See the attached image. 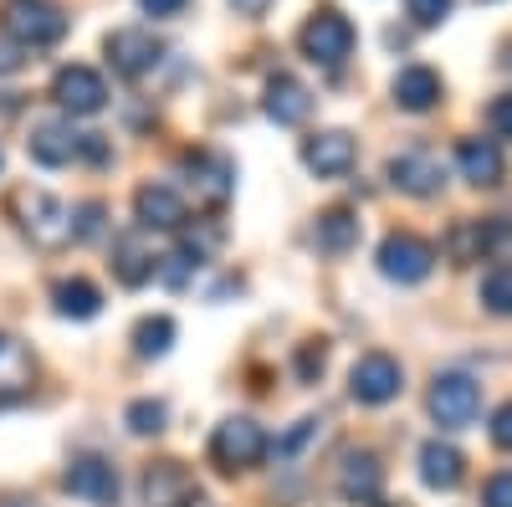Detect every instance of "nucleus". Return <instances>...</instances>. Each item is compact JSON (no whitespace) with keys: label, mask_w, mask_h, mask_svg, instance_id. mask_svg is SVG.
I'll return each mask as SVG.
<instances>
[{"label":"nucleus","mask_w":512,"mask_h":507,"mask_svg":"<svg viewBox=\"0 0 512 507\" xmlns=\"http://www.w3.org/2000/svg\"><path fill=\"white\" fill-rule=\"evenodd\" d=\"M11 216L21 221L31 246H41V251H62L72 241V210L47 190H31V185L11 190Z\"/></svg>","instance_id":"nucleus-1"},{"label":"nucleus","mask_w":512,"mask_h":507,"mask_svg":"<svg viewBox=\"0 0 512 507\" xmlns=\"http://www.w3.org/2000/svg\"><path fill=\"white\" fill-rule=\"evenodd\" d=\"M297 47H303V57L323 72H338L349 57H354V21L338 11V6H318L303 31H297Z\"/></svg>","instance_id":"nucleus-2"},{"label":"nucleus","mask_w":512,"mask_h":507,"mask_svg":"<svg viewBox=\"0 0 512 507\" xmlns=\"http://www.w3.org/2000/svg\"><path fill=\"white\" fill-rule=\"evenodd\" d=\"M262 456H267V436H262V426H256V420H246V415L221 420L216 436H210V461H216L226 477L262 467Z\"/></svg>","instance_id":"nucleus-3"},{"label":"nucleus","mask_w":512,"mask_h":507,"mask_svg":"<svg viewBox=\"0 0 512 507\" xmlns=\"http://www.w3.org/2000/svg\"><path fill=\"white\" fill-rule=\"evenodd\" d=\"M180 175H185V190L195 195V205H205V210H221L231 200V190H236V169L216 149H185L180 154Z\"/></svg>","instance_id":"nucleus-4"},{"label":"nucleus","mask_w":512,"mask_h":507,"mask_svg":"<svg viewBox=\"0 0 512 507\" xmlns=\"http://www.w3.org/2000/svg\"><path fill=\"white\" fill-rule=\"evenodd\" d=\"M431 267H436V246L425 241V236H415V231H390V236L379 241V272L390 277V282H400V287L425 282V277H431Z\"/></svg>","instance_id":"nucleus-5"},{"label":"nucleus","mask_w":512,"mask_h":507,"mask_svg":"<svg viewBox=\"0 0 512 507\" xmlns=\"http://www.w3.org/2000/svg\"><path fill=\"white\" fill-rule=\"evenodd\" d=\"M6 36H16L26 52H41V47H57L67 36V16L47 0H11L6 6Z\"/></svg>","instance_id":"nucleus-6"},{"label":"nucleus","mask_w":512,"mask_h":507,"mask_svg":"<svg viewBox=\"0 0 512 507\" xmlns=\"http://www.w3.org/2000/svg\"><path fill=\"white\" fill-rule=\"evenodd\" d=\"M62 487L77 497V502H88V507H118V467L108 456H72L67 461V472H62Z\"/></svg>","instance_id":"nucleus-7"},{"label":"nucleus","mask_w":512,"mask_h":507,"mask_svg":"<svg viewBox=\"0 0 512 507\" xmlns=\"http://www.w3.org/2000/svg\"><path fill=\"white\" fill-rule=\"evenodd\" d=\"M482 410V390L472 374H436L431 385V415L441 420L446 431H466Z\"/></svg>","instance_id":"nucleus-8"},{"label":"nucleus","mask_w":512,"mask_h":507,"mask_svg":"<svg viewBox=\"0 0 512 507\" xmlns=\"http://www.w3.org/2000/svg\"><path fill=\"white\" fill-rule=\"evenodd\" d=\"M103 52H108V67H113L118 77H149V72L159 67V57H164L159 36H154V31H144V26L108 31Z\"/></svg>","instance_id":"nucleus-9"},{"label":"nucleus","mask_w":512,"mask_h":507,"mask_svg":"<svg viewBox=\"0 0 512 507\" xmlns=\"http://www.w3.org/2000/svg\"><path fill=\"white\" fill-rule=\"evenodd\" d=\"M400 390H405V369L395 354H364L349 369V395L359 405H390Z\"/></svg>","instance_id":"nucleus-10"},{"label":"nucleus","mask_w":512,"mask_h":507,"mask_svg":"<svg viewBox=\"0 0 512 507\" xmlns=\"http://www.w3.org/2000/svg\"><path fill=\"white\" fill-rule=\"evenodd\" d=\"M52 98H57L72 118H93V113H103V103H108V82H103V72L72 62V67H62V72L52 77Z\"/></svg>","instance_id":"nucleus-11"},{"label":"nucleus","mask_w":512,"mask_h":507,"mask_svg":"<svg viewBox=\"0 0 512 507\" xmlns=\"http://www.w3.org/2000/svg\"><path fill=\"white\" fill-rule=\"evenodd\" d=\"M200 497L185 461H149L144 467V507H190Z\"/></svg>","instance_id":"nucleus-12"},{"label":"nucleus","mask_w":512,"mask_h":507,"mask_svg":"<svg viewBox=\"0 0 512 507\" xmlns=\"http://www.w3.org/2000/svg\"><path fill=\"white\" fill-rule=\"evenodd\" d=\"M390 185L415 195V200H431L446 185V169H441V159L431 149H405V154L390 159Z\"/></svg>","instance_id":"nucleus-13"},{"label":"nucleus","mask_w":512,"mask_h":507,"mask_svg":"<svg viewBox=\"0 0 512 507\" xmlns=\"http://www.w3.org/2000/svg\"><path fill=\"white\" fill-rule=\"evenodd\" d=\"M338 497L354 507H384V467L374 461V451H349L338 467Z\"/></svg>","instance_id":"nucleus-14"},{"label":"nucleus","mask_w":512,"mask_h":507,"mask_svg":"<svg viewBox=\"0 0 512 507\" xmlns=\"http://www.w3.org/2000/svg\"><path fill=\"white\" fill-rule=\"evenodd\" d=\"M354 159H359V144H354V134H344V129H323V134H313V139L303 144V164L313 169L318 180L349 175Z\"/></svg>","instance_id":"nucleus-15"},{"label":"nucleus","mask_w":512,"mask_h":507,"mask_svg":"<svg viewBox=\"0 0 512 507\" xmlns=\"http://www.w3.org/2000/svg\"><path fill=\"white\" fill-rule=\"evenodd\" d=\"M134 216H139V231H185V200L175 185H139L134 195Z\"/></svg>","instance_id":"nucleus-16"},{"label":"nucleus","mask_w":512,"mask_h":507,"mask_svg":"<svg viewBox=\"0 0 512 507\" xmlns=\"http://www.w3.org/2000/svg\"><path fill=\"white\" fill-rule=\"evenodd\" d=\"M36 379V359L26 354V344H16L11 333H0V410H11L31 395Z\"/></svg>","instance_id":"nucleus-17"},{"label":"nucleus","mask_w":512,"mask_h":507,"mask_svg":"<svg viewBox=\"0 0 512 507\" xmlns=\"http://www.w3.org/2000/svg\"><path fill=\"white\" fill-rule=\"evenodd\" d=\"M26 149H31V159H36L41 169H62V164H72V154L82 149V134H72L67 118H47V123H36V129H31Z\"/></svg>","instance_id":"nucleus-18"},{"label":"nucleus","mask_w":512,"mask_h":507,"mask_svg":"<svg viewBox=\"0 0 512 507\" xmlns=\"http://www.w3.org/2000/svg\"><path fill=\"white\" fill-rule=\"evenodd\" d=\"M456 169H461V180L492 190V185H502V175H507V159H502L497 139H461V144H456Z\"/></svg>","instance_id":"nucleus-19"},{"label":"nucleus","mask_w":512,"mask_h":507,"mask_svg":"<svg viewBox=\"0 0 512 507\" xmlns=\"http://www.w3.org/2000/svg\"><path fill=\"white\" fill-rule=\"evenodd\" d=\"M113 277L123 287H144L149 277H159V257H154V246L144 241V231H128L113 241Z\"/></svg>","instance_id":"nucleus-20"},{"label":"nucleus","mask_w":512,"mask_h":507,"mask_svg":"<svg viewBox=\"0 0 512 507\" xmlns=\"http://www.w3.org/2000/svg\"><path fill=\"white\" fill-rule=\"evenodd\" d=\"M262 108H267L272 123H282V129H297V123L313 113V93H308L292 72H277V77L267 82V103H262Z\"/></svg>","instance_id":"nucleus-21"},{"label":"nucleus","mask_w":512,"mask_h":507,"mask_svg":"<svg viewBox=\"0 0 512 507\" xmlns=\"http://www.w3.org/2000/svg\"><path fill=\"white\" fill-rule=\"evenodd\" d=\"M466 477V456L446 441H425L420 446V482L436 487V492H456Z\"/></svg>","instance_id":"nucleus-22"},{"label":"nucleus","mask_w":512,"mask_h":507,"mask_svg":"<svg viewBox=\"0 0 512 507\" xmlns=\"http://www.w3.org/2000/svg\"><path fill=\"white\" fill-rule=\"evenodd\" d=\"M395 103L405 113H425L441 103V77L431 67H400L395 72Z\"/></svg>","instance_id":"nucleus-23"},{"label":"nucleus","mask_w":512,"mask_h":507,"mask_svg":"<svg viewBox=\"0 0 512 507\" xmlns=\"http://www.w3.org/2000/svg\"><path fill=\"white\" fill-rule=\"evenodd\" d=\"M313 241H318L323 257H349V251L359 246V216L354 210H323Z\"/></svg>","instance_id":"nucleus-24"},{"label":"nucleus","mask_w":512,"mask_h":507,"mask_svg":"<svg viewBox=\"0 0 512 507\" xmlns=\"http://www.w3.org/2000/svg\"><path fill=\"white\" fill-rule=\"evenodd\" d=\"M52 303H57L62 318L88 323V318H98V308H103V292H98L88 277H62V282L52 287Z\"/></svg>","instance_id":"nucleus-25"},{"label":"nucleus","mask_w":512,"mask_h":507,"mask_svg":"<svg viewBox=\"0 0 512 507\" xmlns=\"http://www.w3.org/2000/svg\"><path fill=\"white\" fill-rule=\"evenodd\" d=\"M169 344H175V318H144L139 328H134V354L139 359H164L169 354Z\"/></svg>","instance_id":"nucleus-26"},{"label":"nucleus","mask_w":512,"mask_h":507,"mask_svg":"<svg viewBox=\"0 0 512 507\" xmlns=\"http://www.w3.org/2000/svg\"><path fill=\"white\" fill-rule=\"evenodd\" d=\"M477 298H482V308H487V313H497V318H512V267H507V262H497V267L482 277Z\"/></svg>","instance_id":"nucleus-27"},{"label":"nucleus","mask_w":512,"mask_h":507,"mask_svg":"<svg viewBox=\"0 0 512 507\" xmlns=\"http://www.w3.org/2000/svg\"><path fill=\"white\" fill-rule=\"evenodd\" d=\"M123 420H128V431H134V436H159L169 410H164V400H134Z\"/></svg>","instance_id":"nucleus-28"},{"label":"nucleus","mask_w":512,"mask_h":507,"mask_svg":"<svg viewBox=\"0 0 512 507\" xmlns=\"http://www.w3.org/2000/svg\"><path fill=\"white\" fill-rule=\"evenodd\" d=\"M318 436H323V420H313V415H308V420H297V426L277 441V461H297Z\"/></svg>","instance_id":"nucleus-29"},{"label":"nucleus","mask_w":512,"mask_h":507,"mask_svg":"<svg viewBox=\"0 0 512 507\" xmlns=\"http://www.w3.org/2000/svg\"><path fill=\"white\" fill-rule=\"evenodd\" d=\"M323 364H328V344H303L297 349V379H303V385H313V379L323 374Z\"/></svg>","instance_id":"nucleus-30"},{"label":"nucleus","mask_w":512,"mask_h":507,"mask_svg":"<svg viewBox=\"0 0 512 507\" xmlns=\"http://www.w3.org/2000/svg\"><path fill=\"white\" fill-rule=\"evenodd\" d=\"M487 129H492V139H512V93L487 103Z\"/></svg>","instance_id":"nucleus-31"},{"label":"nucleus","mask_w":512,"mask_h":507,"mask_svg":"<svg viewBox=\"0 0 512 507\" xmlns=\"http://www.w3.org/2000/svg\"><path fill=\"white\" fill-rule=\"evenodd\" d=\"M405 11L415 16V26H441L451 16V0H405Z\"/></svg>","instance_id":"nucleus-32"},{"label":"nucleus","mask_w":512,"mask_h":507,"mask_svg":"<svg viewBox=\"0 0 512 507\" xmlns=\"http://www.w3.org/2000/svg\"><path fill=\"white\" fill-rule=\"evenodd\" d=\"M98 226H103V205H98V200H88L82 210H72V241L98 236Z\"/></svg>","instance_id":"nucleus-33"},{"label":"nucleus","mask_w":512,"mask_h":507,"mask_svg":"<svg viewBox=\"0 0 512 507\" xmlns=\"http://www.w3.org/2000/svg\"><path fill=\"white\" fill-rule=\"evenodd\" d=\"M482 507H512V472H492L482 482Z\"/></svg>","instance_id":"nucleus-34"},{"label":"nucleus","mask_w":512,"mask_h":507,"mask_svg":"<svg viewBox=\"0 0 512 507\" xmlns=\"http://www.w3.org/2000/svg\"><path fill=\"white\" fill-rule=\"evenodd\" d=\"M26 47H21V41L16 36H6V31H0V77H11V72H21L26 67Z\"/></svg>","instance_id":"nucleus-35"},{"label":"nucleus","mask_w":512,"mask_h":507,"mask_svg":"<svg viewBox=\"0 0 512 507\" xmlns=\"http://www.w3.org/2000/svg\"><path fill=\"white\" fill-rule=\"evenodd\" d=\"M492 446L497 451H512V400L492 415Z\"/></svg>","instance_id":"nucleus-36"},{"label":"nucleus","mask_w":512,"mask_h":507,"mask_svg":"<svg viewBox=\"0 0 512 507\" xmlns=\"http://www.w3.org/2000/svg\"><path fill=\"white\" fill-rule=\"evenodd\" d=\"M190 6V0H139V11L144 16H154V21H164V16H180Z\"/></svg>","instance_id":"nucleus-37"},{"label":"nucleus","mask_w":512,"mask_h":507,"mask_svg":"<svg viewBox=\"0 0 512 507\" xmlns=\"http://www.w3.org/2000/svg\"><path fill=\"white\" fill-rule=\"evenodd\" d=\"M231 6H236L241 16H262V11L272 6V0H231Z\"/></svg>","instance_id":"nucleus-38"},{"label":"nucleus","mask_w":512,"mask_h":507,"mask_svg":"<svg viewBox=\"0 0 512 507\" xmlns=\"http://www.w3.org/2000/svg\"><path fill=\"white\" fill-rule=\"evenodd\" d=\"M0 507H36V497H26V492H6V497H0Z\"/></svg>","instance_id":"nucleus-39"},{"label":"nucleus","mask_w":512,"mask_h":507,"mask_svg":"<svg viewBox=\"0 0 512 507\" xmlns=\"http://www.w3.org/2000/svg\"><path fill=\"white\" fill-rule=\"evenodd\" d=\"M190 507H210V502H205V497H195V502H190Z\"/></svg>","instance_id":"nucleus-40"},{"label":"nucleus","mask_w":512,"mask_h":507,"mask_svg":"<svg viewBox=\"0 0 512 507\" xmlns=\"http://www.w3.org/2000/svg\"><path fill=\"white\" fill-rule=\"evenodd\" d=\"M507 67H512V52H507Z\"/></svg>","instance_id":"nucleus-41"},{"label":"nucleus","mask_w":512,"mask_h":507,"mask_svg":"<svg viewBox=\"0 0 512 507\" xmlns=\"http://www.w3.org/2000/svg\"><path fill=\"white\" fill-rule=\"evenodd\" d=\"M0 164H6V159H0Z\"/></svg>","instance_id":"nucleus-42"}]
</instances>
